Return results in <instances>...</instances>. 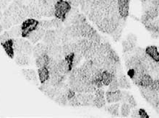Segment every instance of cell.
Returning a JSON list of instances; mask_svg holds the SVG:
<instances>
[{"label":"cell","instance_id":"cell-15","mask_svg":"<svg viewBox=\"0 0 159 118\" xmlns=\"http://www.w3.org/2000/svg\"><path fill=\"white\" fill-rule=\"evenodd\" d=\"M121 101L125 103H127L129 105L130 108H135L137 106V103L135 99L133 97L131 94H129L127 91H121Z\"/></svg>","mask_w":159,"mask_h":118},{"label":"cell","instance_id":"cell-39","mask_svg":"<svg viewBox=\"0 0 159 118\" xmlns=\"http://www.w3.org/2000/svg\"><path fill=\"white\" fill-rule=\"evenodd\" d=\"M10 34H9L8 31H6L4 32V33H2V35H0V43H4V41L9 40V39H10Z\"/></svg>","mask_w":159,"mask_h":118},{"label":"cell","instance_id":"cell-14","mask_svg":"<svg viewBox=\"0 0 159 118\" xmlns=\"http://www.w3.org/2000/svg\"><path fill=\"white\" fill-rule=\"evenodd\" d=\"M1 44L7 55L8 56V57H10V58H14L15 54L14 51V46H13V39H9V40L4 41Z\"/></svg>","mask_w":159,"mask_h":118},{"label":"cell","instance_id":"cell-46","mask_svg":"<svg viewBox=\"0 0 159 118\" xmlns=\"http://www.w3.org/2000/svg\"><path fill=\"white\" fill-rule=\"evenodd\" d=\"M152 37L154 38H158V32H152Z\"/></svg>","mask_w":159,"mask_h":118},{"label":"cell","instance_id":"cell-49","mask_svg":"<svg viewBox=\"0 0 159 118\" xmlns=\"http://www.w3.org/2000/svg\"><path fill=\"white\" fill-rule=\"evenodd\" d=\"M7 1H9V2H10V1H11V0H7Z\"/></svg>","mask_w":159,"mask_h":118},{"label":"cell","instance_id":"cell-32","mask_svg":"<svg viewBox=\"0 0 159 118\" xmlns=\"http://www.w3.org/2000/svg\"><path fill=\"white\" fill-rule=\"evenodd\" d=\"M11 38L15 39L21 36V27L20 25L14 26L8 31Z\"/></svg>","mask_w":159,"mask_h":118},{"label":"cell","instance_id":"cell-27","mask_svg":"<svg viewBox=\"0 0 159 118\" xmlns=\"http://www.w3.org/2000/svg\"><path fill=\"white\" fill-rule=\"evenodd\" d=\"M111 46L110 45L109 43H108L107 41H104L102 42L99 45L98 48V54L103 55L104 56H107V53H109V51L111 50Z\"/></svg>","mask_w":159,"mask_h":118},{"label":"cell","instance_id":"cell-37","mask_svg":"<svg viewBox=\"0 0 159 118\" xmlns=\"http://www.w3.org/2000/svg\"><path fill=\"white\" fill-rule=\"evenodd\" d=\"M109 91H115V90H117L119 89V83H118V79H117V77L116 76H114L113 79L111 82H110V84H109Z\"/></svg>","mask_w":159,"mask_h":118},{"label":"cell","instance_id":"cell-3","mask_svg":"<svg viewBox=\"0 0 159 118\" xmlns=\"http://www.w3.org/2000/svg\"><path fill=\"white\" fill-rule=\"evenodd\" d=\"M20 27L21 36L23 38H27L32 32L39 27V21L38 19L27 18L22 23Z\"/></svg>","mask_w":159,"mask_h":118},{"label":"cell","instance_id":"cell-38","mask_svg":"<svg viewBox=\"0 0 159 118\" xmlns=\"http://www.w3.org/2000/svg\"><path fill=\"white\" fill-rule=\"evenodd\" d=\"M52 23L53 27H54V28H58L63 25L62 22H61L60 19L56 18V17L52 19Z\"/></svg>","mask_w":159,"mask_h":118},{"label":"cell","instance_id":"cell-19","mask_svg":"<svg viewBox=\"0 0 159 118\" xmlns=\"http://www.w3.org/2000/svg\"><path fill=\"white\" fill-rule=\"evenodd\" d=\"M57 71L58 72L59 74H60L61 75H64V76L68 75L70 72L67 63L64 58L61 59V61H59L58 63H57Z\"/></svg>","mask_w":159,"mask_h":118},{"label":"cell","instance_id":"cell-10","mask_svg":"<svg viewBox=\"0 0 159 118\" xmlns=\"http://www.w3.org/2000/svg\"><path fill=\"white\" fill-rule=\"evenodd\" d=\"M137 42L136 36H134L133 34H130L127 36V40L122 42V47H123V52H126L132 51V49L135 47V44Z\"/></svg>","mask_w":159,"mask_h":118},{"label":"cell","instance_id":"cell-33","mask_svg":"<svg viewBox=\"0 0 159 118\" xmlns=\"http://www.w3.org/2000/svg\"><path fill=\"white\" fill-rule=\"evenodd\" d=\"M22 2L25 6H40L43 4V0H22Z\"/></svg>","mask_w":159,"mask_h":118},{"label":"cell","instance_id":"cell-5","mask_svg":"<svg viewBox=\"0 0 159 118\" xmlns=\"http://www.w3.org/2000/svg\"><path fill=\"white\" fill-rule=\"evenodd\" d=\"M93 106L97 108H102L106 105L105 99V92L101 88L96 89L95 91Z\"/></svg>","mask_w":159,"mask_h":118},{"label":"cell","instance_id":"cell-42","mask_svg":"<svg viewBox=\"0 0 159 118\" xmlns=\"http://www.w3.org/2000/svg\"><path fill=\"white\" fill-rule=\"evenodd\" d=\"M9 2H10L7 0H0V10H5L7 6H8Z\"/></svg>","mask_w":159,"mask_h":118},{"label":"cell","instance_id":"cell-13","mask_svg":"<svg viewBox=\"0 0 159 118\" xmlns=\"http://www.w3.org/2000/svg\"><path fill=\"white\" fill-rule=\"evenodd\" d=\"M79 14V10L78 7H72L70 12L66 16L65 20H64L63 23L65 26H70L73 24L75 19L76 17L78 16Z\"/></svg>","mask_w":159,"mask_h":118},{"label":"cell","instance_id":"cell-18","mask_svg":"<svg viewBox=\"0 0 159 118\" xmlns=\"http://www.w3.org/2000/svg\"><path fill=\"white\" fill-rule=\"evenodd\" d=\"M145 51V53L151 59H153L155 61H157V62H159V54L157 47L155 46V45H150V46L146 48Z\"/></svg>","mask_w":159,"mask_h":118},{"label":"cell","instance_id":"cell-36","mask_svg":"<svg viewBox=\"0 0 159 118\" xmlns=\"http://www.w3.org/2000/svg\"><path fill=\"white\" fill-rule=\"evenodd\" d=\"M39 27L43 28L44 30H49L53 28L52 19L51 20H41L39 21Z\"/></svg>","mask_w":159,"mask_h":118},{"label":"cell","instance_id":"cell-48","mask_svg":"<svg viewBox=\"0 0 159 118\" xmlns=\"http://www.w3.org/2000/svg\"><path fill=\"white\" fill-rule=\"evenodd\" d=\"M2 30H3V27H2V24H1V23H0V33L2 32Z\"/></svg>","mask_w":159,"mask_h":118},{"label":"cell","instance_id":"cell-26","mask_svg":"<svg viewBox=\"0 0 159 118\" xmlns=\"http://www.w3.org/2000/svg\"><path fill=\"white\" fill-rule=\"evenodd\" d=\"M33 51H34V47L31 45V43H30L29 41L24 40L21 53L25 54V55L28 56H30L33 54Z\"/></svg>","mask_w":159,"mask_h":118},{"label":"cell","instance_id":"cell-44","mask_svg":"<svg viewBox=\"0 0 159 118\" xmlns=\"http://www.w3.org/2000/svg\"><path fill=\"white\" fill-rule=\"evenodd\" d=\"M59 0H43V4H46V5L54 6L55 4Z\"/></svg>","mask_w":159,"mask_h":118},{"label":"cell","instance_id":"cell-28","mask_svg":"<svg viewBox=\"0 0 159 118\" xmlns=\"http://www.w3.org/2000/svg\"><path fill=\"white\" fill-rule=\"evenodd\" d=\"M23 41L24 39L23 38H17L13 39V46H14V51L15 55H17L18 53H21Z\"/></svg>","mask_w":159,"mask_h":118},{"label":"cell","instance_id":"cell-25","mask_svg":"<svg viewBox=\"0 0 159 118\" xmlns=\"http://www.w3.org/2000/svg\"><path fill=\"white\" fill-rule=\"evenodd\" d=\"M118 83H119V86L121 89H129L131 88V85L127 77L124 75V74H121L119 76H117Z\"/></svg>","mask_w":159,"mask_h":118},{"label":"cell","instance_id":"cell-45","mask_svg":"<svg viewBox=\"0 0 159 118\" xmlns=\"http://www.w3.org/2000/svg\"><path fill=\"white\" fill-rule=\"evenodd\" d=\"M131 117L133 118H139V114H138V110H134L132 111V114H131Z\"/></svg>","mask_w":159,"mask_h":118},{"label":"cell","instance_id":"cell-41","mask_svg":"<svg viewBox=\"0 0 159 118\" xmlns=\"http://www.w3.org/2000/svg\"><path fill=\"white\" fill-rule=\"evenodd\" d=\"M138 114H139V117L140 118H149L148 115V113L145 112L144 109H139L138 110Z\"/></svg>","mask_w":159,"mask_h":118},{"label":"cell","instance_id":"cell-24","mask_svg":"<svg viewBox=\"0 0 159 118\" xmlns=\"http://www.w3.org/2000/svg\"><path fill=\"white\" fill-rule=\"evenodd\" d=\"M153 82V78L151 77L149 74H144L140 78V82H139L138 86L143 87H148L151 85Z\"/></svg>","mask_w":159,"mask_h":118},{"label":"cell","instance_id":"cell-21","mask_svg":"<svg viewBox=\"0 0 159 118\" xmlns=\"http://www.w3.org/2000/svg\"><path fill=\"white\" fill-rule=\"evenodd\" d=\"M38 75H39V80L41 84H43L44 82H46L48 78H49V71L47 67H42L39 68L38 69Z\"/></svg>","mask_w":159,"mask_h":118},{"label":"cell","instance_id":"cell-7","mask_svg":"<svg viewBox=\"0 0 159 118\" xmlns=\"http://www.w3.org/2000/svg\"><path fill=\"white\" fill-rule=\"evenodd\" d=\"M39 89L42 91V92L45 94L48 98H50L51 99H54L57 93L56 86L51 85L49 83H48V81H46V82L42 84L41 86L39 87Z\"/></svg>","mask_w":159,"mask_h":118},{"label":"cell","instance_id":"cell-6","mask_svg":"<svg viewBox=\"0 0 159 118\" xmlns=\"http://www.w3.org/2000/svg\"><path fill=\"white\" fill-rule=\"evenodd\" d=\"M80 30V34L81 38H89L96 32V30L92 27L88 22H85L81 26L78 27Z\"/></svg>","mask_w":159,"mask_h":118},{"label":"cell","instance_id":"cell-31","mask_svg":"<svg viewBox=\"0 0 159 118\" xmlns=\"http://www.w3.org/2000/svg\"><path fill=\"white\" fill-rule=\"evenodd\" d=\"M48 61V56L46 54L42 55L36 58V65L38 69L42 67H45L47 65Z\"/></svg>","mask_w":159,"mask_h":118},{"label":"cell","instance_id":"cell-11","mask_svg":"<svg viewBox=\"0 0 159 118\" xmlns=\"http://www.w3.org/2000/svg\"><path fill=\"white\" fill-rule=\"evenodd\" d=\"M23 75L25 76L26 80L35 85H39V78L37 76L36 71L33 69H23L22 70Z\"/></svg>","mask_w":159,"mask_h":118},{"label":"cell","instance_id":"cell-4","mask_svg":"<svg viewBox=\"0 0 159 118\" xmlns=\"http://www.w3.org/2000/svg\"><path fill=\"white\" fill-rule=\"evenodd\" d=\"M46 55L49 58L54 59L55 61L59 62L61 59L65 58L63 54L62 47L61 45H47L46 50Z\"/></svg>","mask_w":159,"mask_h":118},{"label":"cell","instance_id":"cell-1","mask_svg":"<svg viewBox=\"0 0 159 118\" xmlns=\"http://www.w3.org/2000/svg\"><path fill=\"white\" fill-rule=\"evenodd\" d=\"M140 91L143 97L145 100L151 104L156 110L158 112V104H159V97L158 91L152 90L149 87L140 86Z\"/></svg>","mask_w":159,"mask_h":118},{"label":"cell","instance_id":"cell-2","mask_svg":"<svg viewBox=\"0 0 159 118\" xmlns=\"http://www.w3.org/2000/svg\"><path fill=\"white\" fill-rule=\"evenodd\" d=\"M71 8L70 4L66 0H59L54 5V16L63 23Z\"/></svg>","mask_w":159,"mask_h":118},{"label":"cell","instance_id":"cell-9","mask_svg":"<svg viewBox=\"0 0 159 118\" xmlns=\"http://www.w3.org/2000/svg\"><path fill=\"white\" fill-rule=\"evenodd\" d=\"M46 30H44L43 28H42L41 27H39L36 30H35L34 32H32L30 33L27 38H28V40L32 44H36L40 41L42 40L43 37L44 36V33H45Z\"/></svg>","mask_w":159,"mask_h":118},{"label":"cell","instance_id":"cell-16","mask_svg":"<svg viewBox=\"0 0 159 118\" xmlns=\"http://www.w3.org/2000/svg\"><path fill=\"white\" fill-rule=\"evenodd\" d=\"M46 50H47V45H46L45 43H37L36 46L34 47V51H33L34 57L36 58L42 55L46 54Z\"/></svg>","mask_w":159,"mask_h":118},{"label":"cell","instance_id":"cell-20","mask_svg":"<svg viewBox=\"0 0 159 118\" xmlns=\"http://www.w3.org/2000/svg\"><path fill=\"white\" fill-rule=\"evenodd\" d=\"M54 30H46L44 36L43 37V43L46 45H53L54 41Z\"/></svg>","mask_w":159,"mask_h":118},{"label":"cell","instance_id":"cell-29","mask_svg":"<svg viewBox=\"0 0 159 118\" xmlns=\"http://www.w3.org/2000/svg\"><path fill=\"white\" fill-rule=\"evenodd\" d=\"M114 76H115L110 74L109 72L107 71H103L102 73H101V78H102L103 86H109L110 82H111Z\"/></svg>","mask_w":159,"mask_h":118},{"label":"cell","instance_id":"cell-17","mask_svg":"<svg viewBox=\"0 0 159 118\" xmlns=\"http://www.w3.org/2000/svg\"><path fill=\"white\" fill-rule=\"evenodd\" d=\"M15 61V63L18 65H20V66H25V65H29L30 62V56L22 53L17 54Z\"/></svg>","mask_w":159,"mask_h":118},{"label":"cell","instance_id":"cell-30","mask_svg":"<svg viewBox=\"0 0 159 118\" xmlns=\"http://www.w3.org/2000/svg\"><path fill=\"white\" fill-rule=\"evenodd\" d=\"M106 110L112 116L119 117V104H114L108 106L106 107Z\"/></svg>","mask_w":159,"mask_h":118},{"label":"cell","instance_id":"cell-22","mask_svg":"<svg viewBox=\"0 0 159 118\" xmlns=\"http://www.w3.org/2000/svg\"><path fill=\"white\" fill-rule=\"evenodd\" d=\"M125 19H123L121 21V23H119L118 27L114 30V32H112V33L110 34L112 36V38H113L114 40L116 41V42H117V41L119 40V39L121 38V33H122V30L124 28V25H125Z\"/></svg>","mask_w":159,"mask_h":118},{"label":"cell","instance_id":"cell-35","mask_svg":"<svg viewBox=\"0 0 159 118\" xmlns=\"http://www.w3.org/2000/svg\"><path fill=\"white\" fill-rule=\"evenodd\" d=\"M65 59L66 62H67V65H68V67H69V69L70 71H71L72 69V68H73V59H74V53H70V54H68V55L65 56Z\"/></svg>","mask_w":159,"mask_h":118},{"label":"cell","instance_id":"cell-23","mask_svg":"<svg viewBox=\"0 0 159 118\" xmlns=\"http://www.w3.org/2000/svg\"><path fill=\"white\" fill-rule=\"evenodd\" d=\"M64 56H67L68 54L74 53L76 48L75 42H68L65 43L61 45Z\"/></svg>","mask_w":159,"mask_h":118},{"label":"cell","instance_id":"cell-43","mask_svg":"<svg viewBox=\"0 0 159 118\" xmlns=\"http://www.w3.org/2000/svg\"><path fill=\"white\" fill-rule=\"evenodd\" d=\"M69 2L72 7H78L79 6V1L78 0H66Z\"/></svg>","mask_w":159,"mask_h":118},{"label":"cell","instance_id":"cell-40","mask_svg":"<svg viewBox=\"0 0 159 118\" xmlns=\"http://www.w3.org/2000/svg\"><path fill=\"white\" fill-rule=\"evenodd\" d=\"M150 89L154 91H159V82L158 79H154L151 85L148 86Z\"/></svg>","mask_w":159,"mask_h":118},{"label":"cell","instance_id":"cell-47","mask_svg":"<svg viewBox=\"0 0 159 118\" xmlns=\"http://www.w3.org/2000/svg\"><path fill=\"white\" fill-rule=\"evenodd\" d=\"M2 17H3V14H2V11H1V10H0V21H1V20H2Z\"/></svg>","mask_w":159,"mask_h":118},{"label":"cell","instance_id":"cell-8","mask_svg":"<svg viewBox=\"0 0 159 118\" xmlns=\"http://www.w3.org/2000/svg\"><path fill=\"white\" fill-rule=\"evenodd\" d=\"M130 0H118V10L119 15L124 19L129 15Z\"/></svg>","mask_w":159,"mask_h":118},{"label":"cell","instance_id":"cell-34","mask_svg":"<svg viewBox=\"0 0 159 118\" xmlns=\"http://www.w3.org/2000/svg\"><path fill=\"white\" fill-rule=\"evenodd\" d=\"M130 113V107L128 104L123 102L121 106V116L122 117H127Z\"/></svg>","mask_w":159,"mask_h":118},{"label":"cell","instance_id":"cell-12","mask_svg":"<svg viewBox=\"0 0 159 118\" xmlns=\"http://www.w3.org/2000/svg\"><path fill=\"white\" fill-rule=\"evenodd\" d=\"M105 95L108 103H114L121 101V91L119 89L115 91H108L105 93Z\"/></svg>","mask_w":159,"mask_h":118}]
</instances>
